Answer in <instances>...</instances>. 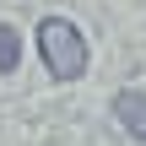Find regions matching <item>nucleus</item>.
Segmentation results:
<instances>
[{
  "mask_svg": "<svg viewBox=\"0 0 146 146\" xmlns=\"http://www.w3.org/2000/svg\"><path fill=\"white\" fill-rule=\"evenodd\" d=\"M38 54H43V65H49L54 81L87 76V38H81L76 22H65V16H43V22H38Z\"/></svg>",
  "mask_w": 146,
  "mask_h": 146,
  "instance_id": "nucleus-1",
  "label": "nucleus"
},
{
  "mask_svg": "<svg viewBox=\"0 0 146 146\" xmlns=\"http://www.w3.org/2000/svg\"><path fill=\"white\" fill-rule=\"evenodd\" d=\"M114 114H119V125H125L135 141H146V92H135V87L119 92V98H114Z\"/></svg>",
  "mask_w": 146,
  "mask_h": 146,
  "instance_id": "nucleus-2",
  "label": "nucleus"
},
{
  "mask_svg": "<svg viewBox=\"0 0 146 146\" xmlns=\"http://www.w3.org/2000/svg\"><path fill=\"white\" fill-rule=\"evenodd\" d=\"M16 65H22V33L0 22V76H5V70H16Z\"/></svg>",
  "mask_w": 146,
  "mask_h": 146,
  "instance_id": "nucleus-3",
  "label": "nucleus"
}]
</instances>
